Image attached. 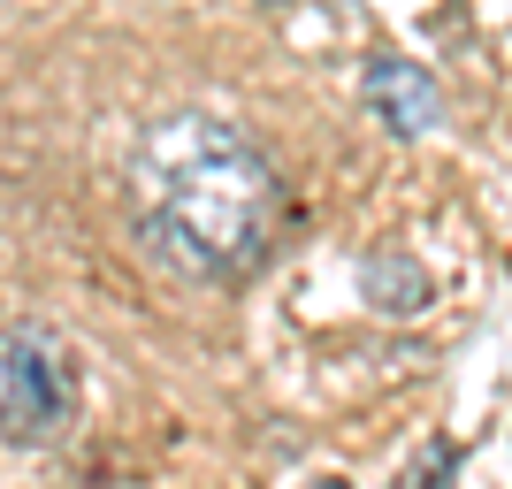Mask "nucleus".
<instances>
[{
    "instance_id": "nucleus-2",
    "label": "nucleus",
    "mask_w": 512,
    "mask_h": 489,
    "mask_svg": "<svg viewBox=\"0 0 512 489\" xmlns=\"http://www.w3.org/2000/svg\"><path fill=\"white\" fill-rule=\"evenodd\" d=\"M77 428V367L54 329H0V444L46 451Z\"/></svg>"
},
{
    "instance_id": "nucleus-3",
    "label": "nucleus",
    "mask_w": 512,
    "mask_h": 489,
    "mask_svg": "<svg viewBox=\"0 0 512 489\" xmlns=\"http://www.w3.org/2000/svg\"><path fill=\"white\" fill-rule=\"evenodd\" d=\"M360 100L390 138H428V130L444 123V85L421 62H406V54H375L367 77H360Z\"/></svg>"
},
{
    "instance_id": "nucleus-5",
    "label": "nucleus",
    "mask_w": 512,
    "mask_h": 489,
    "mask_svg": "<svg viewBox=\"0 0 512 489\" xmlns=\"http://www.w3.org/2000/svg\"><path fill=\"white\" fill-rule=\"evenodd\" d=\"M451 467H459V444H444V436H436V444H428V459L406 474V489H444Z\"/></svg>"
},
{
    "instance_id": "nucleus-6",
    "label": "nucleus",
    "mask_w": 512,
    "mask_h": 489,
    "mask_svg": "<svg viewBox=\"0 0 512 489\" xmlns=\"http://www.w3.org/2000/svg\"><path fill=\"white\" fill-rule=\"evenodd\" d=\"M314 489H344V482H337V474H321V482H314Z\"/></svg>"
},
{
    "instance_id": "nucleus-4",
    "label": "nucleus",
    "mask_w": 512,
    "mask_h": 489,
    "mask_svg": "<svg viewBox=\"0 0 512 489\" xmlns=\"http://www.w3.org/2000/svg\"><path fill=\"white\" fill-rule=\"evenodd\" d=\"M360 298H367L383 321H413V314H428L436 276H428L406 245H375V253L360 260Z\"/></svg>"
},
{
    "instance_id": "nucleus-1",
    "label": "nucleus",
    "mask_w": 512,
    "mask_h": 489,
    "mask_svg": "<svg viewBox=\"0 0 512 489\" xmlns=\"http://www.w3.org/2000/svg\"><path fill=\"white\" fill-rule=\"evenodd\" d=\"M291 222L276 161L214 115H161L130 153V230L153 268L192 283H245L276 260Z\"/></svg>"
},
{
    "instance_id": "nucleus-7",
    "label": "nucleus",
    "mask_w": 512,
    "mask_h": 489,
    "mask_svg": "<svg viewBox=\"0 0 512 489\" xmlns=\"http://www.w3.org/2000/svg\"><path fill=\"white\" fill-rule=\"evenodd\" d=\"M268 8H283V0H268Z\"/></svg>"
}]
</instances>
